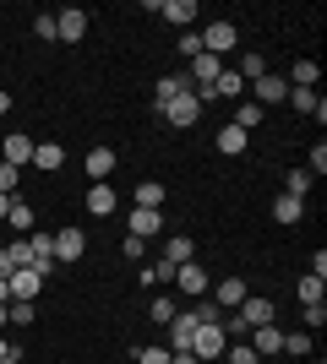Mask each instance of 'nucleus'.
Segmentation results:
<instances>
[{
    "instance_id": "obj_1",
    "label": "nucleus",
    "mask_w": 327,
    "mask_h": 364,
    "mask_svg": "<svg viewBox=\"0 0 327 364\" xmlns=\"http://www.w3.org/2000/svg\"><path fill=\"white\" fill-rule=\"evenodd\" d=\"M224 348H229V337H224V326H218V321H202V326H197V332H191V353H197V359H224Z\"/></svg>"
},
{
    "instance_id": "obj_2",
    "label": "nucleus",
    "mask_w": 327,
    "mask_h": 364,
    "mask_svg": "<svg viewBox=\"0 0 327 364\" xmlns=\"http://www.w3.org/2000/svg\"><path fill=\"white\" fill-rule=\"evenodd\" d=\"M175 289L186 294V299H202V294L213 289V277H207L202 261H180V267H175Z\"/></svg>"
},
{
    "instance_id": "obj_3",
    "label": "nucleus",
    "mask_w": 327,
    "mask_h": 364,
    "mask_svg": "<svg viewBox=\"0 0 327 364\" xmlns=\"http://www.w3.org/2000/svg\"><path fill=\"white\" fill-rule=\"evenodd\" d=\"M158 114H164V120H170V125H180V131H191V125H197V120H202V104H197V92H180V98H170V104H164V109H158Z\"/></svg>"
},
{
    "instance_id": "obj_4",
    "label": "nucleus",
    "mask_w": 327,
    "mask_h": 364,
    "mask_svg": "<svg viewBox=\"0 0 327 364\" xmlns=\"http://www.w3.org/2000/svg\"><path fill=\"white\" fill-rule=\"evenodd\" d=\"M234 44H240V28H234V22H207V28H202V49L218 55V60H229Z\"/></svg>"
},
{
    "instance_id": "obj_5",
    "label": "nucleus",
    "mask_w": 327,
    "mask_h": 364,
    "mask_svg": "<svg viewBox=\"0 0 327 364\" xmlns=\"http://www.w3.org/2000/svg\"><path fill=\"white\" fill-rule=\"evenodd\" d=\"M55 38H61V44H82V38H88V11H77V6L55 11Z\"/></svg>"
},
{
    "instance_id": "obj_6",
    "label": "nucleus",
    "mask_w": 327,
    "mask_h": 364,
    "mask_svg": "<svg viewBox=\"0 0 327 364\" xmlns=\"http://www.w3.org/2000/svg\"><path fill=\"white\" fill-rule=\"evenodd\" d=\"M6 289H11V299H22V304H33L38 294H44V277L33 272V267H16L11 277H6Z\"/></svg>"
},
{
    "instance_id": "obj_7",
    "label": "nucleus",
    "mask_w": 327,
    "mask_h": 364,
    "mask_svg": "<svg viewBox=\"0 0 327 364\" xmlns=\"http://www.w3.org/2000/svg\"><path fill=\"white\" fill-rule=\"evenodd\" d=\"M33 147H38V141H33V136H22V131H11V136L0 141V164H11V168H28V164H33Z\"/></svg>"
},
{
    "instance_id": "obj_8",
    "label": "nucleus",
    "mask_w": 327,
    "mask_h": 364,
    "mask_svg": "<svg viewBox=\"0 0 327 364\" xmlns=\"http://www.w3.org/2000/svg\"><path fill=\"white\" fill-rule=\"evenodd\" d=\"M256 359H273V353H284V332L267 321V326H251V343H246Z\"/></svg>"
},
{
    "instance_id": "obj_9",
    "label": "nucleus",
    "mask_w": 327,
    "mask_h": 364,
    "mask_svg": "<svg viewBox=\"0 0 327 364\" xmlns=\"http://www.w3.org/2000/svg\"><path fill=\"white\" fill-rule=\"evenodd\" d=\"M251 92H256V104H284V98H289V82H284L279 71H262L251 82Z\"/></svg>"
},
{
    "instance_id": "obj_10",
    "label": "nucleus",
    "mask_w": 327,
    "mask_h": 364,
    "mask_svg": "<svg viewBox=\"0 0 327 364\" xmlns=\"http://www.w3.org/2000/svg\"><path fill=\"white\" fill-rule=\"evenodd\" d=\"M88 256V234L82 228H61L55 234V261H82Z\"/></svg>"
},
{
    "instance_id": "obj_11",
    "label": "nucleus",
    "mask_w": 327,
    "mask_h": 364,
    "mask_svg": "<svg viewBox=\"0 0 327 364\" xmlns=\"http://www.w3.org/2000/svg\"><path fill=\"white\" fill-rule=\"evenodd\" d=\"M191 332H197V316H191V310H186V316H175L170 326H164V348H170V353L191 348Z\"/></svg>"
},
{
    "instance_id": "obj_12",
    "label": "nucleus",
    "mask_w": 327,
    "mask_h": 364,
    "mask_svg": "<svg viewBox=\"0 0 327 364\" xmlns=\"http://www.w3.org/2000/svg\"><path fill=\"white\" fill-rule=\"evenodd\" d=\"M158 16H164V22H175V28L186 33L202 11H197V0H158Z\"/></svg>"
},
{
    "instance_id": "obj_13",
    "label": "nucleus",
    "mask_w": 327,
    "mask_h": 364,
    "mask_svg": "<svg viewBox=\"0 0 327 364\" xmlns=\"http://www.w3.org/2000/svg\"><path fill=\"white\" fill-rule=\"evenodd\" d=\"M125 234H137V240L164 234V213H153V207H131V228H125Z\"/></svg>"
},
{
    "instance_id": "obj_14",
    "label": "nucleus",
    "mask_w": 327,
    "mask_h": 364,
    "mask_svg": "<svg viewBox=\"0 0 327 364\" xmlns=\"http://www.w3.org/2000/svg\"><path fill=\"white\" fill-rule=\"evenodd\" d=\"M284 104H295L300 114H316V125L327 120V104L316 98V87H289V98H284Z\"/></svg>"
},
{
    "instance_id": "obj_15",
    "label": "nucleus",
    "mask_w": 327,
    "mask_h": 364,
    "mask_svg": "<svg viewBox=\"0 0 327 364\" xmlns=\"http://www.w3.org/2000/svg\"><path fill=\"white\" fill-rule=\"evenodd\" d=\"M88 174H93V185H104L115 174V147H88Z\"/></svg>"
},
{
    "instance_id": "obj_16",
    "label": "nucleus",
    "mask_w": 327,
    "mask_h": 364,
    "mask_svg": "<svg viewBox=\"0 0 327 364\" xmlns=\"http://www.w3.org/2000/svg\"><path fill=\"white\" fill-rule=\"evenodd\" d=\"M246 131H240V125H224V131H218V136H213V147L218 152H224V158H240V152H246Z\"/></svg>"
},
{
    "instance_id": "obj_17",
    "label": "nucleus",
    "mask_w": 327,
    "mask_h": 364,
    "mask_svg": "<svg viewBox=\"0 0 327 364\" xmlns=\"http://www.w3.org/2000/svg\"><path fill=\"white\" fill-rule=\"evenodd\" d=\"M164 261H170V267H180V261H197V245H191V234H170V240H164Z\"/></svg>"
},
{
    "instance_id": "obj_18",
    "label": "nucleus",
    "mask_w": 327,
    "mask_h": 364,
    "mask_svg": "<svg viewBox=\"0 0 327 364\" xmlns=\"http://www.w3.org/2000/svg\"><path fill=\"white\" fill-rule=\"evenodd\" d=\"M213 299H218V310H234V304L246 299V277H224L213 289Z\"/></svg>"
},
{
    "instance_id": "obj_19",
    "label": "nucleus",
    "mask_w": 327,
    "mask_h": 364,
    "mask_svg": "<svg viewBox=\"0 0 327 364\" xmlns=\"http://www.w3.org/2000/svg\"><path fill=\"white\" fill-rule=\"evenodd\" d=\"M191 87V82H186V76H158V87H153V109H164V104H170V98H180V92H186Z\"/></svg>"
},
{
    "instance_id": "obj_20",
    "label": "nucleus",
    "mask_w": 327,
    "mask_h": 364,
    "mask_svg": "<svg viewBox=\"0 0 327 364\" xmlns=\"http://www.w3.org/2000/svg\"><path fill=\"white\" fill-rule=\"evenodd\" d=\"M61 164H66V147H55V141H38V147H33V168H44V174H55Z\"/></svg>"
},
{
    "instance_id": "obj_21",
    "label": "nucleus",
    "mask_w": 327,
    "mask_h": 364,
    "mask_svg": "<svg viewBox=\"0 0 327 364\" xmlns=\"http://www.w3.org/2000/svg\"><path fill=\"white\" fill-rule=\"evenodd\" d=\"M131 196H137V207H153V213H164V185H158V180H142Z\"/></svg>"
},
{
    "instance_id": "obj_22",
    "label": "nucleus",
    "mask_w": 327,
    "mask_h": 364,
    "mask_svg": "<svg viewBox=\"0 0 327 364\" xmlns=\"http://www.w3.org/2000/svg\"><path fill=\"white\" fill-rule=\"evenodd\" d=\"M300 213H306V201H295V196H279V201H273V223H284V228L300 223Z\"/></svg>"
},
{
    "instance_id": "obj_23",
    "label": "nucleus",
    "mask_w": 327,
    "mask_h": 364,
    "mask_svg": "<svg viewBox=\"0 0 327 364\" xmlns=\"http://www.w3.org/2000/svg\"><path fill=\"white\" fill-rule=\"evenodd\" d=\"M316 71H322V65H316V60H295V65H289V76H284V82H289V87H316Z\"/></svg>"
},
{
    "instance_id": "obj_24",
    "label": "nucleus",
    "mask_w": 327,
    "mask_h": 364,
    "mask_svg": "<svg viewBox=\"0 0 327 364\" xmlns=\"http://www.w3.org/2000/svg\"><path fill=\"white\" fill-rule=\"evenodd\" d=\"M262 114H267L262 104H234V120H229V125H240V131H246V136H251V131L262 125Z\"/></svg>"
},
{
    "instance_id": "obj_25",
    "label": "nucleus",
    "mask_w": 327,
    "mask_h": 364,
    "mask_svg": "<svg viewBox=\"0 0 327 364\" xmlns=\"http://www.w3.org/2000/svg\"><path fill=\"white\" fill-rule=\"evenodd\" d=\"M88 213H93V218L115 213V191H109V185H93V191H88Z\"/></svg>"
},
{
    "instance_id": "obj_26",
    "label": "nucleus",
    "mask_w": 327,
    "mask_h": 364,
    "mask_svg": "<svg viewBox=\"0 0 327 364\" xmlns=\"http://www.w3.org/2000/svg\"><path fill=\"white\" fill-rule=\"evenodd\" d=\"M6 228H16V234H33V207L22 196L11 201V213H6Z\"/></svg>"
},
{
    "instance_id": "obj_27",
    "label": "nucleus",
    "mask_w": 327,
    "mask_h": 364,
    "mask_svg": "<svg viewBox=\"0 0 327 364\" xmlns=\"http://www.w3.org/2000/svg\"><path fill=\"white\" fill-rule=\"evenodd\" d=\"M322 294H327V277H300V283H295L300 304H322Z\"/></svg>"
},
{
    "instance_id": "obj_28",
    "label": "nucleus",
    "mask_w": 327,
    "mask_h": 364,
    "mask_svg": "<svg viewBox=\"0 0 327 364\" xmlns=\"http://www.w3.org/2000/svg\"><path fill=\"white\" fill-rule=\"evenodd\" d=\"M147 316H153V326H170V321H175V316H180V304H175V299H170V294H158V299H153V304H147Z\"/></svg>"
},
{
    "instance_id": "obj_29",
    "label": "nucleus",
    "mask_w": 327,
    "mask_h": 364,
    "mask_svg": "<svg viewBox=\"0 0 327 364\" xmlns=\"http://www.w3.org/2000/svg\"><path fill=\"white\" fill-rule=\"evenodd\" d=\"M306 191H311V174H306V168H289V174H284V196L306 201Z\"/></svg>"
},
{
    "instance_id": "obj_30",
    "label": "nucleus",
    "mask_w": 327,
    "mask_h": 364,
    "mask_svg": "<svg viewBox=\"0 0 327 364\" xmlns=\"http://www.w3.org/2000/svg\"><path fill=\"white\" fill-rule=\"evenodd\" d=\"M234 71L246 76V87H251V82H256V76L267 71V60H262V55H240V60H234Z\"/></svg>"
},
{
    "instance_id": "obj_31",
    "label": "nucleus",
    "mask_w": 327,
    "mask_h": 364,
    "mask_svg": "<svg viewBox=\"0 0 327 364\" xmlns=\"http://www.w3.org/2000/svg\"><path fill=\"white\" fill-rule=\"evenodd\" d=\"M300 321H306V332H322L327 326V304H300Z\"/></svg>"
},
{
    "instance_id": "obj_32",
    "label": "nucleus",
    "mask_w": 327,
    "mask_h": 364,
    "mask_svg": "<svg viewBox=\"0 0 327 364\" xmlns=\"http://www.w3.org/2000/svg\"><path fill=\"white\" fill-rule=\"evenodd\" d=\"M180 55H186V60H197V55H202V33H197V28L180 33Z\"/></svg>"
},
{
    "instance_id": "obj_33",
    "label": "nucleus",
    "mask_w": 327,
    "mask_h": 364,
    "mask_svg": "<svg viewBox=\"0 0 327 364\" xmlns=\"http://www.w3.org/2000/svg\"><path fill=\"white\" fill-rule=\"evenodd\" d=\"M6 256H11V267H33V250H28V240H11V245H6Z\"/></svg>"
},
{
    "instance_id": "obj_34",
    "label": "nucleus",
    "mask_w": 327,
    "mask_h": 364,
    "mask_svg": "<svg viewBox=\"0 0 327 364\" xmlns=\"http://www.w3.org/2000/svg\"><path fill=\"white\" fill-rule=\"evenodd\" d=\"M33 321H38V310L22 304V299H11V326H33Z\"/></svg>"
},
{
    "instance_id": "obj_35",
    "label": "nucleus",
    "mask_w": 327,
    "mask_h": 364,
    "mask_svg": "<svg viewBox=\"0 0 327 364\" xmlns=\"http://www.w3.org/2000/svg\"><path fill=\"white\" fill-rule=\"evenodd\" d=\"M137 364H170V348L153 343V348H137Z\"/></svg>"
},
{
    "instance_id": "obj_36",
    "label": "nucleus",
    "mask_w": 327,
    "mask_h": 364,
    "mask_svg": "<svg viewBox=\"0 0 327 364\" xmlns=\"http://www.w3.org/2000/svg\"><path fill=\"white\" fill-rule=\"evenodd\" d=\"M33 33L44 38V44H55V11H44V16H33Z\"/></svg>"
},
{
    "instance_id": "obj_37",
    "label": "nucleus",
    "mask_w": 327,
    "mask_h": 364,
    "mask_svg": "<svg viewBox=\"0 0 327 364\" xmlns=\"http://www.w3.org/2000/svg\"><path fill=\"white\" fill-rule=\"evenodd\" d=\"M284 353H311V332H289L284 337Z\"/></svg>"
},
{
    "instance_id": "obj_38",
    "label": "nucleus",
    "mask_w": 327,
    "mask_h": 364,
    "mask_svg": "<svg viewBox=\"0 0 327 364\" xmlns=\"http://www.w3.org/2000/svg\"><path fill=\"white\" fill-rule=\"evenodd\" d=\"M306 174H311V180H316V174H327V147H322V141L311 147V164H306Z\"/></svg>"
},
{
    "instance_id": "obj_39",
    "label": "nucleus",
    "mask_w": 327,
    "mask_h": 364,
    "mask_svg": "<svg viewBox=\"0 0 327 364\" xmlns=\"http://www.w3.org/2000/svg\"><path fill=\"white\" fill-rule=\"evenodd\" d=\"M224 353H229V364H262V359H256V353L246 348V343H229V348H224Z\"/></svg>"
},
{
    "instance_id": "obj_40",
    "label": "nucleus",
    "mask_w": 327,
    "mask_h": 364,
    "mask_svg": "<svg viewBox=\"0 0 327 364\" xmlns=\"http://www.w3.org/2000/svg\"><path fill=\"white\" fill-rule=\"evenodd\" d=\"M16 180H22V168L0 164V191H6V196H16Z\"/></svg>"
},
{
    "instance_id": "obj_41",
    "label": "nucleus",
    "mask_w": 327,
    "mask_h": 364,
    "mask_svg": "<svg viewBox=\"0 0 327 364\" xmlns=\"http://www.w3.org/2000/svg\"><path fill=\"white\" fill-rule=\"evenodd\" d=\"M142 245H147V240H137V234H125V245H120V250H125L131 261H142Z\"/></svg>"
},
{
    "instance_id": "obj_42",
    "label": "nucleus",
    "mask_w": 327,
    "mask_h": 364,
    "mask_svg": "<svg viewBox=\"0 0 327 364\" xmlns=\"http://www.w3.org/2000/svg\"><path fill=\"white\" fill-rule=\"evenodd\" d=\"M170 364H202V359H197L191 348H180V353H170Z\"/></svg>"
},
{
    "instance_id": "obj_43",
    "label": "nucleus",
    "mask_w": 327,
    "mask_h": 364,
    "mask_svg": "<svg viewBox=\"0 0 327 364\" xmlns=\"http://www.w3.org/2000/svg\"><path fill=\"white\" fill-rule=\"evenodd\" d=\"M11 201H16V196H6V191H0V223H6V213H11Z\"/></svg>"
},
{
    "instance_id": "obj_44",
    "label": "nucleus",
    "mask_w": 327,
    "mask_h": 364,
    "mask_svg": "<svg viewBox=\"0 0 327 364\" xmlns=\"http://www.w3.org/2000/svg\"><path fill=\"white\" fill-rule=\"evenodd\" d=\"M16 267H11V256H6V250H0V277H11Z\"/></svg>"
},
{
    "instance_id": "obj_45",
    "label": "nucleus",
    "mask_w": 327,
    "mask_h": 364,
    "mask_svg": "<svg viewBox=\"0 0 327 364\" xmlns=\"http://www.w3.org/2000/svg\"><path fill=\"white\" fill-rule=\"evenodd\" d=\"M6 326H11V304H0V332H6Z\"/></svg>"
},
{
    "instance_id": "obj_46",
    "label": "nucleus",
    "mask_w": 327,
    "mask_h": 364,
    "mask_svg": "<svg viewBox=\"0 0 327 364\" xmlns=\"http://www.w3.org/2000/svg\"><path fill=\"white\" fill-rule=\"evenodd\" d=\"M0 304H11V289H6V277H0Z\"/></svg>"
},
{
    "instance_id": "obj_47",
    "label": "nucleus",
    "mask_w": 327,
    "mask_h": 364,
    "mask_svg": "<svg viewBox=\"0 0 327 364\" xmlns=\"http://www.w3.org/2000/svg\"><path fill=\"white\" fill-rule=\"evenodd\" d=\"M6 109H11V92H0V114H6Z\"/></svg>"
},
{
    "instance_id": "obj_48",
    "label": "nucleus",
    "mask_w": 327,
    "mask_h": 364,
    "mask_svg": "<svg viewBox=\"0 0 327 364\" xmlns=\"http://www.w3.org/2000/svg\"><path fill=\"white\" fill-rule=\"evenodd\" d=\"M6 353H16V348H11V343H6V337H0V359H6Z\"/></svg>"
},
{
    "instance_id": "obj_49",
    "label": "nucleus",
    "mask_w": 327,
    "mask_h": 364,
    "mask_svg": "<svg viewBox=\"0 0 327 364\" xmlns=\"http://www.w3.org/2000/svg\"><path fill=\"white\" fill-rule=\"evenodd\" d=\"M0 364H22V353H6V359H0Z\"/></svg>"
}]
</instances>
